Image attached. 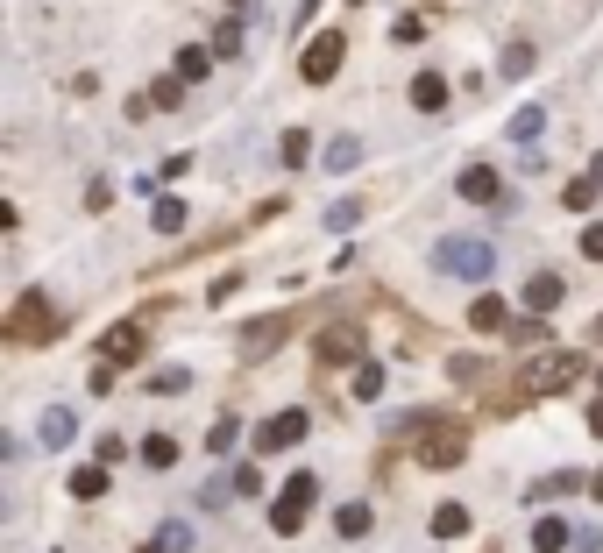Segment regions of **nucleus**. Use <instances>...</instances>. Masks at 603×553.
Returning a JSON list of instances; mask_svg holds the SVG:
<instances>
[{
	"label": "nucleus",
	"mask_w": 603,
	"mask_h": 553,
	"mask_svg": "<svg viewBox=\"0 0 603 553\" xmlns=\"http://www.w3.org/2000/svg\"><path fill=\"white\" fill-rule=\"evenodd\" d=\"M157 539H164V546H171V553H185V546H192V525H185V518H171V525H164V532H157Z\"/></svg>",
	"instance_id": "nucleus-34"
},
{
	"label": "nucleus",
	"mask_w": 603,
	"mask_h": 553,
	"mask_svg": "<svg viewBox=\"0 0 603 553\" xmlns=\"http://www.w3.org/2000/svg\"><path fill=\"white\" fill-rule=\"evenodd\" d=\"M79 504H93V497H107V461H86V468H71V483H64Z\"/></svg>",
	"instance_id": "nucleus-15"
},
{
	"label": "nucleus",
	"mask_w": 603,
	"mask_h": 553,
	"mask_svg": "<svg viewBox=\"0 0 603 553\" xmlns=\"http://www.w3.org/2000/svg\"><path fill=\"white\" fill-rule=\"evenodd\" d=\"M142 461H149V468H178V440H171V433H149V440H142Z\"/></svg>",
	"instance_id": "nucleus-20"
},
{
	"label": "nucleus",
	"mask_w": 603,
	"mask_h": 553,
	"mask_svg": "<svg viewBox=\"0 0 603 553\" xmlns=\"http://www.w3.org/2000/svg\"><path fill=\"white\" fill-rule=\"evenodd\" d=\"M462 454H469L462 426H440V433H426V440H419V461H426V468H455Z\"/></svg>",
	"instance_id": "nucleus-10"
},
{
	"label": "nucleus",
	"mask_w": 603,
	"mask_h": 553,
	"mask_svg": "<svg viewBox=\"0 0 603 553\" xmlns=\"http://www.w3.org/2000/svg\"><path fill=\"white\" fill-rule=\"evenodd\" d=\"M589 497H596V504H603V468H596V476H589Z\"/></svg>",
	"instance_id": "nucleus-40"
},
{
	"label": "nucleus",
	"mask_w": 603,
	"mask_h": 553,
	"mask_svg": "<svg viewBox=\"0 0 603 553\" xmlns=\"http://www.w3.org/2000/svg\"><path fill=\"white\" fill-rule=\"evenodd\" d=\"M228 8H242V0H228Z\"/></svg>",
	"instance_id": "nucleus-43"
},
{
	"label": "nucleus",
	"mask_w": 603,
	"mask_h": 553,
	"mask_svg": "<svg viewBox=\"0 0 603 553\" xmlns=\"http://www.w3.org/2000/svg\"><path fill=\"white\" fill-rule=\"evenodd\" d=\"M320 164H327L334 178H341V171H355V164H362V142H355V135H334V142H327V156H320Z\"/></svg>",
	"instance_id": "nucleus-17"
},
{
	"label": "nucleus",
	"mask_w": 603,
	"mask_h": 553,
	"mask_svg": "<svg viewBox=\"0 0 603 553\" xmlns=\"http://www.w3.org/2000/svg\"><path fill=\"white\" fill-rule=\"evenodd\" d=\"M93 355H100V362H107V369H128V362H135V355H142V320H121V327H107V334H100V348H93Z\"/></svg>",
	"instance_id": "nucleus-8"
},
{
	"label": "nucleus",
	"mask_w": 603,
	"mask_h": 553,
	"mask_svg": "<svg viewBox=\"0 0 603 553\" xmlns=\"http://www.w3.org/2000/svg\"><path fill=\"white\" fill-rule=\"evenodd\" d=\"M291 327H298L291 312H270V320H249V327L235 334V355H242V362H263V355H270L277 341H291Z\"/></svg>",
	"instance_id": "nucleus-7"
},
{
	"label": "nucleus",
	"mask_w": 603,
	"mask_h": 553,
	"mask_svg": "<svg viewBox=\"0 0 603 553\" xmlns=\"http://www.w3.org/2000/svg\"><path fill=\"white\" fill-rule=\"evenodd\" d=\"M149 390H157V398H178V390H192V376L185 369H157V376H142Z\"/></svg>",
	"instance_id": "nucleus-27"
},
{
	"label": "nucleus",
	"mask_w": 603,
	"mask_h": 553,
	"mask_svg": "<svg viewBox=\"0 0 603 553\" xmlns=\"http://www.w3.org/2000/svg\"><path fill=\"white\" fill-rule=\"evenodd\" d=\"M235 440H242V426H235V419H220V426H213V433H206V447H213V454H228V447H235Z\"/></svg>",
	"instance_id": "nucleus-32"
},
{
	"label": "nucleus",
	"mask_w": 603,
	"mask_h": 553,
	"mask_svg": "<svg viewBox=\"0 0 603 553\" xmlns=\"http://www.w3.org/2000/svg\"><path fill=\"white\" fill-rule=\"evenodd\" d=\"M355 398H362V405L384 398V369H376V362H355Z\"/></svg>",
	"instance_id": "nucleus-23"
},
{
	"label": "nucleus",
	"mask_w": 603,
	"mask_h": 553,
	"mask_svg": "<svg viewBox=\"0 0 603 553\" xmlns=\"http://www.w3.org/2000/svg\"><path fill=\"white\" fill-rule=\"evenodd\" d=\"M36 433H43V447H71V440H79V412H71V405H50Z\"/></svg>",
	"instance_id": "nucleus-12"
},
{
	"label": "nucleus",
	"mask_w": 603,
	"mask_h": 553,
	"mask_svg": "<svg viewBox=\"0 0 603 553\" xmlns=\"http://www.w3.org/2000/svg\"><path fill=\"white\" fill-rule=\"evenodd\" d=\"M149 100H157V107H178V100H185V78H164V86H149Z\"/></svg>",
	"instance_id": "nucleus-35"
},
{
	"label": "nucleus",
	"mask_w": 603,
	"mask_h": 553,
	"mask_svg": "<svg viewBox=\"0 0 603 553\" xmlns=\"http://www.w3.org/2000/svg\"><path fill=\"white\" fill-rule=\"evenodd\" d=\"M596 185H603V178H596V171H589V178H575V185H568V213H582V206H589V199H596Z\"/></svg>",
	"instance_id": "nucleus-31"
},
{
	"label": "nucleus",
	"mask_w": 603,
	"mask_h": 553,
	"mask_svg": "<svg viewBox=\"0 0 603 553\" xmlns=\"http://www.w3.org/2000/svg\"><path fill=\"white\" fill-rule=\"evenodd\" d=\"M575 553H603V532L596 525H575Z\"/></svg>",
	"instance_id": "nucleus-38"
},
{
	"label": "nucleus",
	"mask_w": 603,
	"mask_h": 553,
	"mask_svg": "<svg viewBox=\"0 0 603 553\" xmlns=\"http://www.w3.org/2000/svg\"><path fill=\"white\" fill-rule=\"evenodd\" d=\"M568 490H582V476H575V468H568V476H540L525 497H533V504H547V497H568Z\"/></svg>",
	"instance_id": "nucleus-22"
},
{
	"label": "nucleus",
	"mask_w": 603,
	"mask_h": 553,
	"mask_svg": "<svg viewBox=\"0 0 603 553\" xmlns=\"http://www.w3.org/2000/svg\"><path fill=\"white\" fill-rule=\"evenodd\" d=\"M334 71H341V36H313L306 57H298V78H306V86H327Z\"/></svg>",
	"instance_id": "nucleus-9"
},
{
	"label": "nucleus",
	"mask_w": 603,
	"mask_h": 553,
	"mask_svg": "<svg viewBox=\"0 0 603 553\" xmlns=\"http://www.w3.org/2000/svg\"><path fill=\"white\" fill-rule=\"evenodd\" d=\"M497 71H504V78H525V71H533V43H504Z\"/></svg>",
	"instance_id": "nucleus-25"
},
{
	"label": "nucleus",
	"mask_w": 603,
	"mask_h": 553,
	"mask_svg": "<svg viewBox=\"0 0 603 553\" xmlns=\"http://www.w3.org/2000/svg\"><path fill=\"white\" fill-rule=\"evenodd\" d=\"M469 327H476V334H504V327H511V312H504V298H490V291H483V298L469 305Z\"/></svg>",
	"instance_id": "nucleus-16"
},
{
	"label": "nucleus",
	"mask_w": 603,
	"mask_h": 553,
	"mask_svg": "<svg viewBox=\"0 0 603 553\" xmlns=\"http://www.w3.org/2000/svg\"><path fill=\"white\" fill-rule=\"evenodd\" d=\"M206 64H213V50H178V78H185V86L206 78Z\"/></svg>",
	"instance_id": "nucleus-30"
},
{
	"label": "nucleus",
	"mask_w": 603,
	"mask_h": 553,
	"mask_svg": "<svg viewBox=\"0 0 603 553\" xmlns=\"http://www.w3.org/2000/svg\"><path fill=\"white\" fill-rule=\"evenodd\" d=\"M362 220V199H341V206H327V234H348Z\"/></svg>",
	"instance_id": "nucleus-29"
},
{
	"label": "nucleus",
	"mask_w": 603,
	"mask_h": 553,
	"mask_svg": "<svg viewBox=\"0 0 603 553\" xmlns=\"http://www.w3.org/2000/svg\"><path fill=\"white\" fill-rule=\"evenodd\" d=\"M533 553H568V518H540L533 525Z\"/></svg>",
	"instance_id": "nucleus-18"
},
{
	"label": "nucleus",
	"mask_w": 603,
	"mask_h": 553,
	"mask_svg": "<svg viewBox=\"0 0 603 553\" xmlns=\"http://www.w3.org/2000/svg\"><path fill=\"white\" fill-rule=\"evenodd\" d=\"M57 334H64L57 305H50L43 291H22L15 312H8V341H15V348H43V341H57Z\"/></svg>",
	"instance_id": "nucleus-2"
},
{
	"label": "nucleus",
	"mask_w": 603,
	"mask_h": 553,
	"mask_svg": "<svg viewBox=\"0 0 603 553\" xmlns=\"http://www.w3.org/2000/svg\"><path fill=\"white\" fill-rule=\"evenodd\" d=\"M362 327H327L320 334V369H334V362H362Z\"/></svg>",
	"instance_id": "nucleus-11"
},
{
	"label": "nucleus",
	"mask_w": 603,
	"mask_h": 553,
	"mask_svg": "<svg viewBox=\"0 0 603 553\" xmlns=\"http://www.w3.org/2000/svg\"><path fill=\"white\" fill-rule=\"evenodd\" d=\"M561 291H568V284H561L554 270H540V277H525V312H554V305H561Z\"/></svg>",
	"instance_id": "nucleus-14"
},
{
	"label": "nucleus",
	"mask_w": 603,
	"mask_h": 553,
	"mask_svg": "<svg viewBox=\"0 0 603 553\" xmlns=\"http://www.w3.org/2000/svg\"><path fill=\"white\" fill-rule=\"evenodd\" d=\"M433 270L440 277H462V284H483L497 270V249L483 242V234H447V242L433 249Z\"/></svg>",
	"instance_id": "nucleus-1"
},
{
	"label": "nucleus",
	"mask_w": 603,
	"mask_h": 553,
	"mask_svg": "<svg viewBox=\"0 0 603 553\" xmlns=\"http://www.w3.org/2000/svg\"><path fill=\"white\" fill-rule=\"evenodd\" d=\"M313 497H320V476H291V483H284V497L270 504V525H277V532L291 539L298 525L313 518Z\"/></svg>",
	"instance_id": "nucleus-3"
},
{
	"label": "nucleus",
	"mask_w": 603,
	"mask_h": 553,
	"mask_svg": "<svg viewBox=\"0 0 603 553\" xmlns=\"http://www.w3.org/2000/svg\"><path fill=\"white\" fill-rule=\"evenodd\" d=\"M135 553H171V546H164V539H149V546H135Z\"/></svg>",
	"instance_id": "nucleus-41"
},
{
	"label": "nucleus",
	"mask_w": 603,
	"mask_h": 553,
	"mask_svg": "<svg viewBox=\"0 0 603 553\" xmlns=\"http://www.w3.org/2000/svg\"><path fill=\"white\" fill-rule=\"evenodd\" d=\"M369 532V504H341L334 511V539H362Z\"/></svg>",
	"instance_id": "nucleus-19"
},
{
	"label": "nucleus",
	"mask_w": 603,
	"mask_h": 553,
	"mask_svg": "<svg viewBox=\"0 0 603 553\" xmlns=\"http://www.w3.org/2000/svg\"><path fill=\"white\" fill-rule=\"evenodd\" d=\"M540 128H547V107H518L511 114V142H533Z\"/></svg>",
	"instance_id": "nucleus-24"
},
{
	"label": "nucleus",
	"mask_w": 603,
	"mask_h": 553,
	"mask_svg": "<svg viewBox=\"0 0 603 553\" xmlns=\"http://www.w3.org/2000/svg\"><path fill=\"white\" fill-rule=\"evenodd\" d=\"M405 93H412V107H419V114H440V107H447V78H440V71H419Z\"/></svg>",
	"instance_id": "nucleus-13"
},
{
	"label": "nucleus",
	"mask_w": 603,
	"mask_h": 553,
	"mask_svg": "<svg viewBox=\"0 0 603 553\" xmlns=\"http://www.w3.org/2000/svg\"><path fill=\"white\" fill-rule=\"evenodd\" d=\"M589 334H596V341H603V320H596V327H589Z\"/></svg>",
	"instance_id": "nucleus-42"
},
{
	"label": "nucleus",
	"mask_w": 603,
	"mask_h": 553,
	"mask_svg": "<svg viewBox=\"0 0 603 553\" xmlns=\"http://www.w3.org/2000/svg\"><path fill=\"white\" fill-rule=\"evenodd\" d=\"M306 426H313V412H306V405H284V412H270V419L256 426V447H263V454H284V447L306 440Z\"/></svg>",
	"instance_id": "nucleus-6"
},
{
	"label": "nucleus",
	"mask_w": 603,
	"mask_h": 553,
	"mask_svg": "<svg viewBox=\"0 0 603 553\" xmlns=\"http://www.w3.org/2000/svg\"><path fill=\"white\" fill-rule=\"evenodd\" d=\"M391 36H398V43H426V22H419V15H405V22H398Z\"/></svg>",
	"instance_id": "nucleus-37"
},
{
	"label": "nucleus",
	"mask_w": 603,
	"mask_h": 553,
	"mask_svg": "<svg viewBox=\"0 0 603 553\" xmlns=\"http://www.w3.org/2000/svg\"><path fill=\"white\" fill-rule=\"evenodd\" d=\"M462 532H469V511L462 504H440L433 511V539H462Z\"/></svg>",
	"instance_id": "nucleus-21"
},
{
	"label": "nucleus",
	"mask_w": 603,
	"mask_h": 553,
	"mask_svg": "<svg viewBox=\"0 0 603 553\" xmlns=\"http://www.w3.org/2000/svg\"><path fill=\"white\" fill-rule=\"evenodd\" d=\"M582 256H589V263H603V220H596V227H582Z\"/></svg>",
	"instance_id": "nucleus-36"
},
{
	"label": "nucleus",
	"mask_w": 603,
	"mask_h": 553,
	"mask_svg": "<svg viewBox=\"0 0 603 553\" xmlns=\"http://www.w3.org/2000/svg\"><path fill=\"white\" fill-rule=\"evenodd\" d=\"M575 376H582V355L561 348V355H540L533 369H525V390H533V398H554V390H568Z\"/></svg>",
	"instance_id": "nucleus-5"
},
{
	"label": "nucleus",
	"mask_w": 603,
	"mask_h": 553,
	"mask_svg": "<svg viewBox=\"0 0 603 553\" xmlns=\"http://www.w3.org/2000/svg\"><path fill=\"white\" fill-rule=\"evenodd\" d=\"M511 341H525V348H540V341H547V320H511Z\"/></svg>",
	"instance_id": "nucleus-33"
},
{
	"label": "nucleus",
	"mask_w": 603,
	"mask_h": 553,
	"mask_svg": "<svg viewBox=\"0 0 603 553\" xmlns=\"http://www.w3.org/2000/svg\"><path fill=\"white\" fill-rule=\"evenodd\" d=\"M589 433H596V440H603V398H596V405H589Z\"/></svg>",
	"instance_id": "nucleus-39"
},
{
	"label": "nucleus",
	"mask_w": 603,
	"mask_h": 553,
	"mask_svg": "<svg viewBox=\"0 0 603 553\" xmlns=\"http://www.w3.org/2000/svg\"><path fill=\"white\" fill-rule=\"evenodd\" d=\"M455 192H462L469 206H490L497 220H511V206H518V199H504V178H497L490 164H469V171L455 178Z\"/></svg>",
	"instance_id": "nucleus-4"
},
{
	"label": "nucleus",
	"mask_w": 603,
	"mask_h": 553,
	"mask_svg": "<svg viewBox=\"0 0 603 553\" xmlns=\"http://www.w3.org/2000/svg\"><path fill=\"white\" fill-rule=\"evenodd\" d=\"M149 227H157V234H178V227H185V199H157V213H149Z\"/></svg>",
	"instance_id": "nucleus-26"
},
{
	"label": "nucleus",
	"mask_w": 603,
	"mask_h": 553,
	"mask_svg": "<svg viewBox=\"0 0 603 553\" xmlns=\"http://www.w3.org/2000/svg\"><path fill=\"white\" fill-rule=\"evenodd\" d=\"M306 149H313V135H306V128H284V142H277L284 164H306Z\"/></svg>",
	"instance_id": "nucleus-28"
}]
</instances>
